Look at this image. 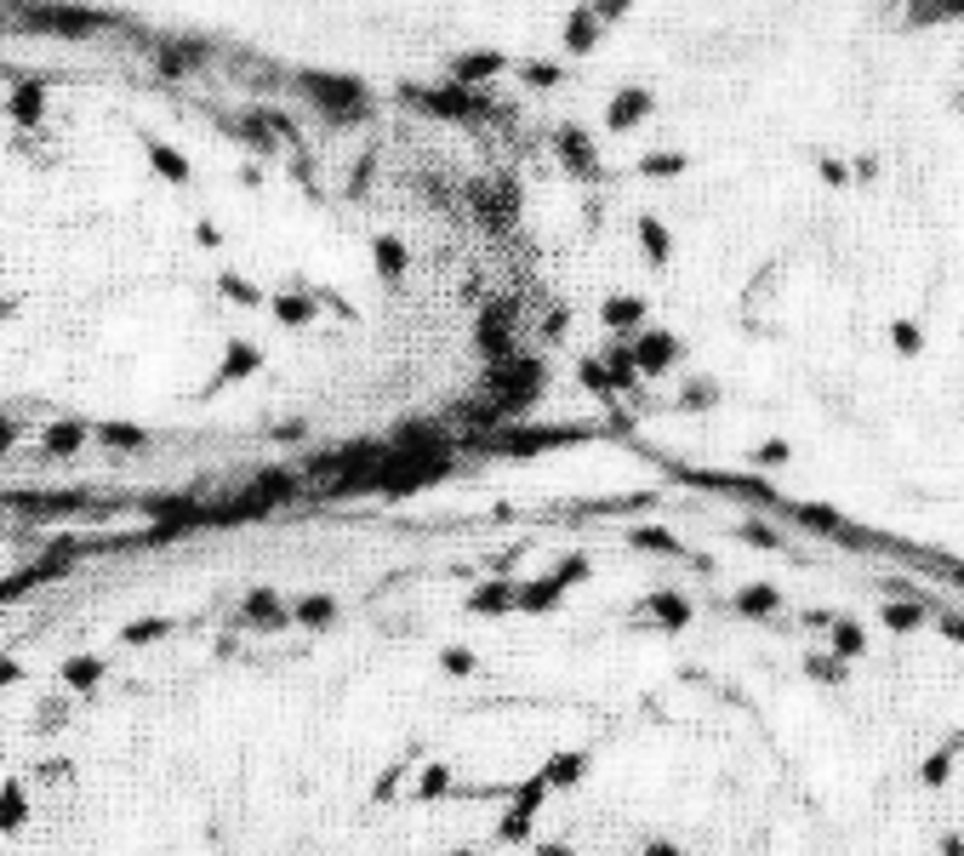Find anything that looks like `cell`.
<instances>
[{
    "instance_id": "obj_1",
    "label": "cell",
    "mask_w": 964,
    "mask_h": 856,
    "mask_svg": "<svg viewBox=\"0 0 964 856\" xmlns=\"http://www.w3.org/2000/svg\"><path fill=\"white\" fill-rule=\"evenodd\" d=\"M565 291L440 104L0 0V532H131L525 440Z\"/></svg>"
}]
</instances>
